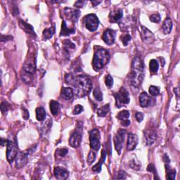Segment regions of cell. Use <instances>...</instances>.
Returning a JSON list of instances; mask_svg holds the SVG:
<instances>
[{
  "mask_svg": "<svg viewBox=\"0 0 180 180\" xmlns=\"http://www.w3.org/2000/svg\"><path fill=\"white\" fill-rule=\"evenodd\" d=\"M65 80L67 84L73 86L75 94L79 98L87 96L92 89V80L85 75H75L73 73H68L66 75Z\"/></svg>",
  "mask_w": 180,
  "mask_h": 180,
  "instance_id": "cell-1",
  "label": "cell"
},
{
  "mask_svg": "<svg viewBox=\"0 0 180 180\" xmlns=\"http://www.w3.org/2000/svg\"><path fill=\"white\" fill-rule=\"evenodd\" d=\"M144 65L142 59L139 57H134L132 62L131 72L129 73V81L135 87H139L144 77Z\"/></svg>",
  "mask_w": 180,
  "mask_h": 180,
  "instance_id": "cell-2",
  "label": "cell"
},
{
  "mask_svg": "<svg viewBox=\"0 0 180 180\" xmlns=\"http://www.w3.org/2000/svg\"><path fill=\"white\" fill-rule=\"evenodd\" d=\"M110 59L109 52L106 49L100 48L96 49L94 55L92 66L94 70L99 71L104 68V66L107 65Z\"/></svg>",
  "mask_w": 180,
  "mask_h": 180,
  "instance_id": "cell-3",
  "label": "cell"
},
{
  "mask_svg": "<svg viewBox=\"0 0 180 180\" xmlns=\"http://www.w3.org/2000/svg\"><path fill=\"white\" fill-rule=\"evenodd\" d=\"M83 23L88 30H90V32H95L99 27V20L95 14L91 13L85 16V18H83Z\"/></svg>",
  "mask_w": 180,
  "mask_h": 180,
  "instance_id": "cell-4",
  "label": "cell"
},
{
  "mask_svg": "<svg viewBox=\"0 0 180 180\" xmlns=\"http://www.w3.org/2000/svg\"><path fill=\"white\" fill-rule=\"evenodd\" d=\"M115 98L116 101V106L120 108L124 105L129 103V94L125 88L122 87L117 93L115 94Z\"/></svg>",
  "mask_w": 180,
  "mask_h": 180,
  "instance_id": "cell-5",
  "label": "cell"
},
{
  "mask_svg": "<svg viewBox=\"0 0 180 180\" xmlns=\"http://www.w3.org/2000/svg\"><path fill=\"white\" fill-rule=\"evenodd\" d=\"M82 142V124H77V128L72 133L70 139H69V144L73 148L79 147Z\"/></svg>",
  "mask_w": 180,
  "mask_h": 180,
  "instance_id": "cell-6",
  "label": "cell"
},
{
  "mask_svg": "<svg viewBox=\"0 0 180 180\" xmlns=\"http://www.w3.org/2000/svg\"><path fill=\"white\" fill-rule=\"evenodd\" d=\"M90 146L93 150L99 151L101 148L100 133L97 129H94L90 133Z\"/></svg>",
  "mask_w": 180,
  "mask_h": 180,
  "instance_id": "cell-7",
  "label": "cell"
},
{
  "mask_svg": "<svg viewBox=\"0 0 180 180\" xmlns=\"http://www.w3.org/2000/svg\"><path fill=\"white\" fill-rule=\"evenodd\" d=\"M7 146V158L8 162L12 163L18 155L17 145L13 141L8 140Z\"/></svg>",
  "mask_w": 180,
  "mask_h": 180,
  "instance_id": "cell-8",
  "label": "cell"
},
{
  "mask_svg": "<svg viewBox=\"0 0 180 180\" xmlns=\"http://www.w3.org/2000/svg\"><path fill=\"white\" fill-rule=\"evenodd\" d=\"M126 131L124 129H120L118 131L117 134L114 137V145L115 150L118 151V154H120V152L123 146V143L125 137Z\"/></svg>",
  "mask_w": 180,
  "mask_h": 180,
  "instance_id": "cell-9",
  "label": "cell"
},
{
  "mask_svg": "<svg viewBox=\"0 0 180 180\" xmlns=\"http://www.w3.org/2000/svg\"><path fill=\"white\" fill-rule=\"evenodd\" d=\"M141 37L146 44H151L155 40L153 33L144 26H141Z\"/></svg>",
  "mask_w": 180,
  "mask_h": 180,
  "instance_id": "cell-10",
  "label": "cell"
},
{
  "mask_svg": "<svg viewBox=\"0 0 180 180\" xmlns=\"http://www.w3.org/2000/svg\"><path fill=\"white\" fill-rule=\"evenodd\" d=\"M144 139L146 144L151 146L156 142L157 139V134L154 129L151 128H146L144 131Z\"/></svg>",
  "mask_w": 180,
  "mask_h": 180,
  "instance_id": "cell-11",
  "label": "cell"
},
{
  "mask_svg": "<svg viewBox=\"0 0 180 180\" xmlns=\"http://www.w3.org/2000/svg\"><path fill=\"white\" fill-rule=\"evenodd\" d=\"M29 153L25 151V152H20L18 153L17 156H16V166L17 168H21L24 167L26 165V163L28 160Z\"/></svg>",
  "mask_w": 180,
  "mask_h": 180,
  "instance_id": "cell-12",
  "label": "cell"
},
{
  "mask_svg": "<svg viewBox=\"0 0 180 180\" xmlns=\"http://www.w3.org/2000/svg\"><path fill=\"white\" fill-rule=\"evenodd\" d=\"M102 39L104 42L107 44L108 45H112L114 44L115 40V32L111 29H107L104 32Z\"/></svg>",
  "mask_w": 180,
  "mask_h": 180,
  "instance_id": "cell-13",
  "label": "cell"
},
{
  "mask_svg": "<svg viewBox=\"0 0 180 180\" xmlns=\"http://www.w3.org/2000/svg\"><path fill=\"white\" fill-rule=\"evenodd\" d=\"M138 144V137L136 134L129 133L127 137V149L128 151H133Z\"/></svg>",
  "mask_w": 180,
  "mask_h": 180,
  "instance_id": "cell-14",
  "label": "cell"
},
{
  "mask_svg": "<svg viewBox=\"0 0 180 180\" xmlns=\"http://www.w3.org/2000/svg\"><path fill=\"white\" fill-rule=\"evenodd\" d=\"M64 13L67 18L73 22H76L80 15V12L79 10L73 9L71 8H65Z\"/></svg>",
  "mask_w": 180,
  "mask_h": 180,
  "instance_id": "cell-15",
  "label": "cell"
},
{
  "mask_svg": "<svg viewBox=\"0 0 180 180\" xmlns=\"http://www.w3.org/2000/svg\"><path fill=\"white\" fill-rule=\"evenodd\" d=\"M54 175L57 179L63 180L67 179L69 176V172L66 169L61 167H56L54 168Z\"/></svg>",
  "mask_w": 180,
  "mask_h": 180,
  "instance_id": "cell-16",
  "label": "cell"
},
{
  "mask_svg": "<svg viewBox=\"0 0 180 180\" xmlns=\"http://www.w3.org/2000/svg\"><path fill=\"white\" fill-rule=\"evenodd\" d=\"M123 16V12L122 9H117L112 11L109 14V21L110 23H115L120 21Z\"/></svg>",
  "mask_w": 180,
  "mask_h": 180,
  "instance_id": "cell-17",
  "label": "cell"
},
{
  "mask_svg": "<svg viewBox=\"0 0 180 180\" xmlns=\"http://www.w3.org/2000/svg\"><path fill=\"white\" fill-rule=\"evenodd\" d=\"M139 104L142 108H146L149 106L151 104V98L148 95L147 93L142 92L139 95Z\"/></svg>",
  "mask_w": 180,
  "mask_h": 180,
  "instance_id": "cell-18",
  "label": "cell"
},
{
  "mask_svg": "<svg viewBox=\"0 0 180 180\" xmlns=\"http://www.w3.org/2000/svg\"><path fill=\"white\" fill-rule=\"evenodd\" d=\"M106 154H107V152L105 151L104 149H103L101 152V156L100 160H99V161L98 162L97 164L94 166V167L92 168V170L94 172H96V173H100V172L101 171L102 165H103L104 163L105 162V160H106Z\"/></svg>",
  "mask_w": 180,
  "mask_h": 180,
  "instance_id": "cell-19",
  "label": "cell"
},
{
  "mask_svg": "<svg viewBox=\"0 0 180 180\" xmlns=\"http://www.w3.org/2000/svg\"><path fill=\"white\" fill-rule=\"evenodd\" d=\"M19 25H20L21 28L23 29L26 33L35 37L36 34L34 31V29H33V27L31 26V25L27 23L26 22H25L23 20L19 21Z\"/></svg>",
  "mask_w": 180,
  "mask_h": 180,
  "instance_id": "cell-20",
  "label": "cell"
},
{
  "mask_svg": "<svg viewBox=\"0 0 180 180\" xmlns=\"http://www.w3.org/2000/svg\"><path fill=\"white\" fill-rule=\"evenodd\" d=\"M23 71L26 72V73H27L29 74L33 75L35 73L36 71V65H35V62L33 61H29L28 62H26L23 66Z\"/></svg>",
  "mask_w": 180,
  "mask_h": 180,
  "instance_id": "cell-21",
  "label": "cell"
},
{
  "mask_svg": "<svg viewBox=\"0 0 180 180\" xmlns=\"http://www.w3.org/2000/svg\"><path fill=\"white\" fill-rule=\"evenodd\" d=\"M163 31L165 35L170 34L173 28V21L170 18H167L165 20L162 26Z\"/></svg>",
  "mask_w": 180,
  "mask_h": 180,
  "instance_id": "cell-22",
  "label": "cell"
},
{
  "mask_svg": "<svg viewBox=\"0 0 180 180\" xmlns=\"http://www.w3.org/2000/svg\"><path fill=\"white\" fill-rule=\"evenodd\" d=\"M75 32V30L74 27H72V28H69L68 27L65 21H63L62 26H61V36H68L71 34H73Z\"/></svg>",
  "mask_w": 180,
  "mask_h": 180,
  "instance_id": "cell-23",
  "label": "cell"
},
{
  "mask_svg": "<svg viewBox=\"0 0 180 180\" xmlns=\"http://www.w3.org/2000/svg\"><path fill=\"white\" fill-rule=\"evenodd\" d=\"M165 170H166V179L170 180H174L176 176V170L174 168H172L168 163H165Z\"/></svg>",
  "mask_w": 180,
  "mask_h": 180,
  "instance_id": "cell-24",
  "label": "cell"
},
{
  "mask_svg": "<svg viewBox=\"0 0 180 180\" xmlns=\"http://www.w3.org/2000/svg\"><path fill=\"white\" fill-rule=\"evenodd\" d=\"M73 90L71 87H64L61 91V97L66 100H70L73 97Z\"/></svg>",
  "mask_w": 180,
  "mask_h": 180,
  "instance_id": "cell-25",
  "label": "cell"
},
{
  "mask_svg": "<svg viewBox=\"0 0 180 180\" xmlns=\"http://www.w3.org/2000/svg\"><path fill=\"white\" fill-rule=\"evenodd\" d=\"M36 118L38 121H43L46 118V110L43 107H38L35 110Z\"/></svg>",
  "mask_w": 180,
  "mask_h": 180,
  "instance_id": "cell-26",
  "label": "cell"
},
{
  "mask_svg": "<svg viewBox=\"0 0 180 180\" xmlns=\"http://www.w3.org/2000/svg\"><path fill=\"white\" fill-rule=\"evenodd\" d=\"M49 106H50V110L52 115H56L58 113H59L60 109V105L59 102L54 100H51L50 101V104H49Z\"/></svg>",
  "mask_w": 180,
  "mask_h": 180,
  "instance_id": "cell-27",
  "label": "cell"
},
{
  "mask_svg": "<svg viewBox=\"0 0 180 180\" xmlns=\"http://www.w3.org/2000/svg\"><path fill=\"white\" fill-rule=\"evenodd\" d=\"M55 32V27H51L49 28L44 30L43 33H42V37L44 40H49L51 37H52V36L54 35Z\"/></svg>",
  "mask_w": 180,
  "mask_h": 180,
  "instance_id": "cell-28",
  "label": "cell"
},
{
  "mask_svg": "<svg viewBox=\"0 0 180 180\" xmlns=\"http://www.w3.org/2000/svg\"><path fill=\"white\" fill-rule=\"evenodd\" d=\"M159 68L158 62L156 59L151 60L150 63H149V69L151 74H156Z\"/></svg>",
  "mask_w": 180,
  "mask_h": 180,
  "instance_id": "cell-29",
  "label": "cell"
},
{
  "mask_svg": "<svg viewBox=\"0 0 180 180\" xmlns=\"http://www.w3.org/2000/svg\"><path fill=\"white\" fill-rule=\"evenodd\" d=\"M110 111V105L109 104L104 105V106H102L98 110L97 113L99 117H105L109 112Z\"/></svg>",
  "mask_w": 180,
  "mask_h": 180,
  "instance_id": "cell-30",
  "label": "cell"
},
{
  "mask_svg": "<svg viewBox=\"0 0 180 180\" xmlns=\"http://www.w3.org/2000/svg\"><path fill=\"white\" fill-rule=\"evenodd\" d=\"M129 115H130V114H129V112L128 111V110H123L118 113L117 117L119 120H127V119L129 118Z\"/></svg>",
  "mask_w": 180,
  "mask_h": 180,
  "instance_id": "cell-31",
  "label": "cell"
},
{
  "mask_svg": "<svg viewBox=\"0 0 180 180\" xmlns=\"http://www.w3.org/2000/svg\"><path fill=\"white\" fill-rule=\"evenodd\" d=\"M94 96L99 101H101L103 100V93L101 91L99 87H96L94 90Z\"/></svg>",
  "mask_w": 180,
  "mask_h": 180,
  "instance_id": "cell-32",
  "label": "cell"
},
{
  "mask_svg": "<svg viewBox=\"0 0 180 180\" xmlns=\"http://www.w3.org/2000/svg\"><path fill=\"white\" fill-rule=\"evenodd\" d=\"M149 93L150 95L153 96H156L159 95L160 93V88L156 87V86L151 85L150 87H149Z\"/></svg>",
  "mask_w": 180,
  "mask_h": 180,
  "instance_id": "cell-33",
  "label": "cell"
},
{
  "mask_svg": "<svg viewBox=\"0 0 180 180\" xmlns=\"http://www.w3.org/2000/svg\"><path fill=\"white\" fill-rule=\"evenodd\" d=\"M130 168H132L134 170H139V169L142 167V164L139 162H138L137 160L133 159L129 163Z\"/></svg>",
  "mask_w": 180,
  "mask_h": 180,
  "instance_id": "cell-34",
  "label": "cell"
},
{
  "mask_svg": "<svg viewBox=\"0 0 180 180\" xmlns=\"http://www.w3.org/2000/svg\"><path fill=\"white\" fill-rule=\"evenodd\" d=\"M105 84H106V87L108 88H111L113 85V77L110 75H108L106 77V79H105Z\"/></svg>",
  "mask_w": 180,
  "mask_h": 180,
  "instance_id": "cell-35",
  "label": "cell"
},
{
  "mask_svg": "<svg viewBox=\"0 0 180 180\" xmlns=\"http://www.w3.org/2000/svg\"><path fill=\"white\" fill-rule=\"evenodd\" d=\"M149 19H150V21L151 22H153V23H159L160 20H161V17H160V16L158 13H155V14L150 16Z\"/></svg>",
  "mask_w": 180,
  "mask_h": 180,
  "instance_id": "cell-36",
  "label": "cell"
},
{
  "mask_svg": "<svg viewBox=\"0 0 180 180\" xmlns=\"http://www.w3.org/2000/svg\"><path fill=\"white\" fill-rule=\"evenodd\" d=\"M121 40L123 41V43L124 46H127L128 45L129 41L131 40V36H130L129 34H125L121 36Z\"/></svg>",
  "mask_w": 180,
  "mask_h": 180,
  "instance_id": "cell-37",
  "label": "cell"
},
{
  "mask_svg": "<svg viewBox=\"0 0 180 180\" xmlns=\"http://www.w3.org/2000/svg\"><path fill=\"white\" fill-rule=\"evenodd\" d=\"M96 154L95 152L94 151H90V153L88 154V157H87V161L90 164H92V163L95 161L96 159Z\"/></svg>",
  "mask_w": 180,
  "mask_h": 180,
  "instance_id": "cell-38",
  "label": "cell"
},
{
  "mask_svg": "<svg viewBox=\"0 0 180 180\" xmlns=\"http://www.w3.org/2000/svg\"><path fill=\"white\" fill-rule=\"evenodd\" d=\"M9 104L7 103V101H3L2 102L1 104V110H2V113L4 114L5 113H7L8 111V110L9 109Z\"/></svg>",
  "mask_w": 180,
  "mask_h": 180,
  "instance_id": "cell-39",
  "label": "cell"
},
{
  "mask_svg": "<svg viewBox=\"0 0 180 180\" xmlns=\"http://www.w3.org/2000/svg\"><path fill=\"white\" fill-rule=\"evenodd\" d=\"M51 127V120H49L48 122H46V123H44L41 130L44 132V133L46 134V133L49 131V129H50Z\"/></svg>",
  "mask_w": 180,
  "mask_h": 180,
  "instance_id": "cell-40",
  "label": "cell"
},
{
  "mask_svg": "<svg viewBox=\"0 0 180 180\" xmlns=\"http://www.w3.org/2000/svg\"><path fill=\"white\" fill-rule=\"evenodd\" d=\"M83 110H84V109H83V106L81 105H76L74 108L73 113L74 115H78L83 111Z\"/></svg>",
  "mask_w": 180,
  "mask_h": 180,
  "instance_id": "cell-41",
  "label": "cell"
},
{
  "mask_svg": "<svg viewBox=\"0 0 180 180\" xmlns=\"http://www.w3.org/2000/svg\"><path fill=\"white\" fill-rule=\"evenodd\" d=\"M63 44L66 46V50H68V49H75V46L73 43H72L71 41L69 40H66L63 41Z\"/></svg>",
  "mask_w": 180,
  "mask_h": 180,
  "instance_id": "cell-42",
  "label": "cell"
},
{
  "mask_svg": "<svg viewBox=\"0 0 180 180\" xmlns=\"http://www.w3.org/2000/svg\"><path fill=\"white\" fill-rule=\"evenodd\" d=\"M68 152V150L67 148H59L56 150V153L57 154L60 156L61 157H64L66 156V155H67Z\"/></svg>",
  "mask_w": 180,
  "mask_h": 180,
  "instance_id": "cell-43",
  "label": "cell"
},
{
  "mask_svg": "<svg viewBox=\"0 0 180 180\" xmlns=\"http://www.w3.org/2000/svg\"><path fill=\"white\" fill-rule=\"evenodd\" d=\"M147 170H148V172H151V173L154 174V176H155L154 179H158V177H157V173H156V168H155L154 165H153V164L148 165V168H147Z\"/></svg>",
  "mask_w": 180,
  "mask_h": 180,
  "instance_id": "cell-44",
  "label": "cell"
},
{
  "mask_svg": "<svg viewBox=\"0 0 180 180\" xmlns=\"http://www.w3.org/2000/svg\"><path fill=\"white\" fill-rule=\"evenodd\" d=\"M31 75H32L31 74H29V73H24L23 75H22V80H23L25 82L30 83V81L32 80Z\"/></svg>",
  "mask_w": 180,
  "mask_h": 180,
  "instance_id": "cell-45",
  "label": "cell"
},
{
  "mask_svg": "<svg viewBox=\"0 0 180 180\" xmlns=\"http://www.w3.org/2000/svg\"><path fill=\"white\" fill-rule=\"evenodd\" d=\"M127 178V174L124 171L120 170L118 172V173L117 174V177L116 179H125Z\"/></svg>",
  "mask_w": 180,
  "mask_h": 180,
  "instance_id": "cell-46",
  "label": "cell"
},
{
  "mask_svg": "<svg viewBox=\"0 0 180 180\" xmlns=\"http://www.w3.org/2000/svg\"><path fill=\"white\" fill-rule=\"evenodd\" d=\"M135 118H136V120L138 123H141L144 120V114L141 112H137L136 114H135Z\"/></svg>",
  "mask_w": 180,
  "mask_h": 180,
  "instance_id": "cell-47",
  "label": "cell"
},
{
  "mask_svg": "<svg viewBox=\"0 0 180 180\" xmlns=\"http://www.w3.org/2000/svg\"><path fill=\"white\" fill-rule=\"evenodd\" d=\"M85 3H86V2L85 1H77L75 2V3L74 6L77 8H82L83 6H84V4H85Z\"/></svg>",
  "mask_w": 180,
  "mask_h": 180,
  "instance_id": "cell-48",
  "label": "cell"
},
{
  "mask_svg": "<svg viewBox=\"0 0 180 180\" xmlns=\"http://www.w3.org/2000/svg\"><path fill=\"white\" fill-rule=\"evenodd\" d=\"M23 117L24 118L25 120H27V119L29 118V112H28V110L26 109H23Z\"/></svg>",
  "mask_w": 180,
  "mask_h": 180,
  "instance_id": "cell-49",
  "label": "cell"
},
{
  "mask_svg": "<svg viewBox=\"0 0 180 180\" xmlns=\"http://www.w3.org/2000/svg\"><path fill=\"white\" fill-rule=\"evenodd\" d=\"M121 124L124 127H128L130 124V120H129L128 119L124 120H121Z\"/></svg>",
  "mask_w": 180,
  "mask_h": 180,
  "instance_id": "cell-50",
  "label": "cell"
},
{
  "mask_svg": "<svg viewBox=\"0 0 180 180\" xmlns=\"http://www.w3.org/2000/svg\"><path fill=\"white\" fill-rule=\"evenodd\" d=\"M8 38L9 39H13V37L12 36H4V35H2V39H1V41H7L8 40Z\"/></svg>",
  "mask_w": 180,
  "mask_h": 180,
  "instance_id": "cell-51",
  "label": "cell"
},
{
  "mask_svg": "<svg viewBox=\"0 0 180 180\" xmlns=\"http://www.w3.org/2000/svg\"><path fill=\"white\" fill-rule=\"evenodd\" d=\"M163 160H164V161L165 162V163H169L170 161V158H169L168 156H167V154L164 155V158H163Z\"/></svg>",
  "mask_w": 180,
  "mask_h": 180,
  "instance_id": "cell-52",
  "label": "cell"
},
{
  "mask_svg": "<svg viewBox=\"0 0 180 180\" xmlns=\"http://www.w3.org/2000/svg\"><path fill=\"white\" fill-rule=\"evenodd\" d=\"M7 142H8V140L4 139L3 138H1V145H2V146H4L5 144H7Z\"/></svg>",
  "mask_w": 180,
  "mask_h": 180,
  "instance_id": "cell-53",
  "label": "cell"
},
{
  "mask_svg": "<svg viewBox=\"0 0 180 180\" xmlns=\"http://www.w3.org/2000/svg\"><path fill=\"white\" fill-rule=\"evenodd\" d=\"M92 3L93 4V6L95 7V6H97L98 4H99L101 3V2H95V1H92Z\"/></svg>",
  "mask_w": 180,
  "mask_h": 180,
  "instance_id": "cell-54",
  "label": "cell"
}]
</instances>
